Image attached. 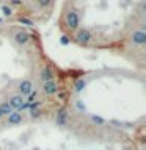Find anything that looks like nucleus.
Here are the masks:
<instances>
[{"label": "nucleus", "mask_w": 146, "mask_h": 150, "mask_svg": "<svg viewBox=\"0 0 146 150\" xmlns=\"http://www.w3.org/2000/svg\"><path fill=\"white\" fill-rule=\"evenodd\" d=\"M89 119H91L93 124H99V125H104V124H105V120H104L102 117H97V116H89Z\"/></svg>", "instance_id": "f3484780"}, {"label": "nucleus", "mask_w": 146, "mask_h": 150, "mask_svg": "<svg viewBox=\"0 0 146 150\" xmlns=\"http://www.w3.org/2000/svg\"><path fill=\"white\" fill-rule=\"evenodd\" d=\"M129 42L134 47H143L146 44V31H145V28L143 27L135 28V30L129 35Z\"/></svg>", "instance_id": "423d86ee"}, {"label": "nucleus", "mask_w": 146, "mask_h": 150, "mask_svg": "<svg viewBox=\"0 0 146 150\" xmlns=\"http://www.w3.org/2000/svg\"><path fill=\"white\" fill-rule=\"evenodd\" d=\"M54 3V0H35V5L39 9H46V8H49L50 5Z\"/></svg>", "instance_id": "f8f14e48"}, {"label": "nucleus", "mask_w": 146, "mask_h": 150, "mask_svg": "<svg viewBox=\"0 0 146 150\" xmlns=\"http://www.w3.org/2000/svg\"><path fill=\"white\" fill-rule=\"evenodd\" d=\"M68 110L66 108H61V110L57 112V117H55V124L58 125V127H64L66 124H68Z\"/></svg>", "instance_id": "9d476101"}, {"label": "nucleus", "mask_w": 146, "mask_h": 150, "mask_svg": "<svg viewBox=\"0 0 146 150\" xmlns=\"http://www.w3.org/2000/svg\"><path fill=\"white\" fill-rule=\"evenodd\" d=\"M129 150H135V149H129Z\"/></svg>", "instance_id": "6ab92c4d"}, {"label": "nucleus", "mask_w": 146, "mask_h": 150, "mask_svg": "<svg viewBox=\"0 0 146 150\" xmlns=\"http://www.w3.org/2000/svg\"><path fill=\"white\" fill-rule=\"evenodd\" d=\"M57 78V74L55 70L50 67V66H41L39 67V72H38V80H39V83H46V81H52V80Z\"/></svg>", "instance_id": "0eeeda50"}, {"label": "nucleus", "mask_w": 146, "mask_h": 150, "mask_svg": "<svg viewBox=\"0 0 146 150\" xmlns=\"http://www.w3.org/2000/svg\"><path fill=\"white\" fill-rule=\"evenodd\" d=\"M80 23H82V16H80V11L75 6H71L64 11L63 16V25L69 33H75L80 28Z\"/></svg>", "instance_id": "f257e3e1"}, {"label": "nucleus", "mask_w": 146, "mask_h": 150, "mask_svg": "<svg viewBox=\"0 0 146 150\" xmlns=\"http://www.w3.org/2000/svg\"><path fill=\"white\" fill-rule=\"evenodd\" d=\"M60 83L57 81V80H52V81H46V83H41V86H39V91L41 94L44 97H54L57 96V94L60 92Z\"/></svg>", "instance_id": "39448f33"}, {"label": "nucleus", "mask_w": 146, "mask_h": 150, "mask_svg": "<svg viewBox=\"0 0 146 150\" xmlns=\"http://www.w3.org/2000/svg\"><path fill=\"white\" fill-rule=\"evenodd\" d=\"M11 38H13L14 44H16L17 47H21V49L27 47L31 41V36L28 35L25 30H22V28H14L13 33H11Z\"/></svg>", "instance_id": "7ed1b4c3"}, {"label": "nucleus", "mask_w": 146, "mask_h": 150, "mask_svg": "<svg viewBox=\"0 0 146 150\" xmlns=\"http://www.w3.org/2000/svg\"><path fill=\"white\" fill-rule=\"evenodd\" d=\"M6 102L9 103V106H11L14 111H22L24 105H25V98L22 96H19L17 92H13L11 96L6 98Z\"/></svg>", "instance_id": "1a4fd4ad"}, {"label": "nucleus", "mask_w": 146, "mask_h": 150, "mask_svg": "<svg viewBox=\"0 0 146 150\" xmlns=\"http://www.w3.org/2000/svg\"><path fill=\"white\" fill-rule=\"evenodd\" d=\"M28 112H30L28 116H30L31 119H38L39 116H42V112H44V111H42V110H39V108H31V110L28 111Z\"/></svg>", "instance_id": "4468645a"}, {"label": "nucleus", "mask_w": 146, "mask_h": 150, "mask_svg": "<svg viewBox=\"0 0 146 150\" xmlns=\"http://www.w3.org/2000/svg\"><path fill=\"white\" fill-rule=\"evenodd\" d=\"M35 91V81H33L31 78H22L17 81V86H16V92L19 96H22L25 98L27 96H30V94Z\"/></svg>", "instance_id": "20e7f679"}, {"label": "nucleus", "mask_w": 146, "mask_h": 150, "mask_svg": "<svg viewBox=\"0 0 146 150\" xmlns=\"http://www.w3.org/2000/svg\"><path fill=\"white\" fill-rule=\"evenodd\" d=\"M93 39H94V35L89 28L80 27L79 30L74 33V41L77 42L80 47H88L93 42Z\"/></svg>", "instance_id": "f03ea898"}, {"label": "nucleus", "mask_w": 146, "mask_h": 150, "mask_svg": "<svg viewBox=\"0 0 146 150\" xmlns=\"http://www.w3.org/2000/svg\"><path fill=\"white\" fill-rule=\"evenodd\" d=\"M24 120H25V112H22V111H13L11 114H8L6 117H5V125H8V127H17V125H21Z\"/></svg>", "instance_id": "6e6552de"}, {"label": "nucleus", "mask_w": 146, "mask_h": 150, "mask_svg": "<svg viewBox=\"0 0 146 150\" xmlns=\"http://www.w3.org/2000/svg\"><path fill=\"white\" fill-rule=\"evenodd\" d=\"M13 111H14V110H13L11 106H9V103H8L6 100H3L2 103H0V112H2L3 117H6L8 114H11Z\"/></svg>", "instance_id": "9b49d317"}, {"label": "nucleus", "mask_w": 146, "mask_h": 150, "mask_svg": "<svg viewBox=\"0 0 146 150\" xmlns=\"http://www.w3.org/2000/svg\"><path fill=\"white\" fill-rule=\"evenodd\" d=\"M2 13H3V16L11 17L14 14V9H13V6H6V5H3V6H2Z\"/></svg>", "instance_id": "dca6fc26"}, {"label": "nucleus", "mask_w": 146, "mask_h": 150, "mask_svg": "<svg viewBox=\"0 0 146 150\" xmlns=\"http://www.w3.org/2000/svg\"><path fill=\"white\" fill-rule=\"evenodd\" d=\"M85 86H87V80H83V78H80L77 83H75V92H82L83 89H85Z\"/></svg>", "instance_id": "2eb2a0df"}, {"label": "nucleus", "mask_w": 146, "mask_h": 150, "mask_svg": "<svg viewBox=\"0 0 146 150\" xmlns=\"http://www.w3.org/2000/svg\"><path fill=\"white\" fill-rule=\"evenodd\" d=\"M3 119V116H2V112H0V120H2Z\"/></svg>", "instance_id": "a211bd4d"}, {"label": "nucleus", "mask_w": 146, "mask_h": 150, "mask_svg": "<svg viewBox=\"0 0 146 150\" xmlns=\"http://www.w3.org/2000/svg\"><path fill=\"white\" fill-rule=\"evenodd\" d=\"M19 23H22V25H27V27H35V21L30 17H25V16H21L17 19Z\"/></svg>", "instance_id": "ddd939ff"}]
</instances>
